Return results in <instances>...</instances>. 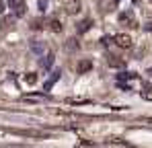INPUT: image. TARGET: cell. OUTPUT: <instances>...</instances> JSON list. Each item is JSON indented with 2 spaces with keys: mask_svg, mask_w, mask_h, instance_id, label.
<instances>
[{
  "mask_svg": "<svg viewBox=\"0 0 152 148\" xmlns=\"http://www.w3.org/2000/svg\"><path fill=\"white\" fill-rule=\"evenodd\" d=\"M115 43H117L119 48L127 49V48H132V37L126 35V33H119V35H115Z\"/></svg>",
  "mask_w": 152,
  "mask_h": 148,
  "instance_id": "obj_1",
  "label": "cell"
},
{
  "mask_svg": "<svg viewBox=\"0 0 152 148\" xmlns=\"http://www.w3.org/2000/svg\"><path fill=\"white\" fill-rule=\"evenodd\" d=\"M88 70H93V62L91 60H80L76 64V72L78 74H84V72H88Z\"/></svg>",
  "mask_w": 152,
  "mask_h": 148,
  "instance_id": "obj_2",
  "label": "cell"
},
{
  "mask_svg": "<svg viewBox=\"0 0 152 148\" xmlns=\"http://www.w3.org/2000/svg\"><path fill=\"white\" fill-rule=\"evenodd\" d=\"M107 64H109L111 68H124V66H126V62H124L119 56H107Z\"/></svg>",
  "mask_w": 152,
  "mask_h": 148,
  "instance_id": "obj_3",
  "label": "cell"
},
{
  "mask_svg": "<svg viewBox=\"0 0 152 148\" xmlns=\"http://www.w3.org/2000/svg\"><path fill=\"white\" fill-rule=\"evenodd\" d=\"M91 25H93V21H91V19H84V21H80V23H78L76 31H78V33H86V31L91 29Z\"/></svg>",
  "mask_w": 152,
  "mask_h": 148,
  "instance_id": "obj_4",
  "label": "cell"
},
{
  "mask_svg": "<svg viewBox=\"0 0 152 148\" xmlns=\"http://www.w3.org/2000/svg\"><path fill=\"white\" fill-rule=\"evenodd\" d=\"M60 74H62V72H53V74H51V76H50V80H48V82L43 84V91H50L51 86H53V82H56V80L60 78Z\"/></svg>",
  "mask_w": 152,
  "mask_h": 148,
  "instance_id": "obj_5",
  "label": "cell"
},
{
  "mask_svg": "<svg viewBox=\"0 0 152 148\" xmlns=\"http://www.w3.org/2000/svg\"><path fill=\"white\" fill-rule=\"evenodd\" d=\"M53 60H56V56H53V53H48V56H45V60H43V62H41V66H43V68H45V70H48V68H51V64H53Z\"/></svg>",
  "mask_w": 152,
  "mask_h": 148,
  "instance_id": "obj_6",
  "label": "cell"
},
{
  "mask_svg": "<svg viewBox=\"0 0 152 148\" xmlns=\"http://www.w3.org/2000/svg\"><path fill=\"white\" fill-rule=\"evenodd\" d=\"M68 12H70V15L80 12V2H70V4H68Z\"/></svg>",
  "mask_w": 152,
  "mask_h": 148,
  "instance_id": "obj_7",
  "label": "cell"
},
{
  "mask_svg": "<svg viewBox=\"0 0 152 148\" xmlns=\"http://www.w3.org/2000/svg\"><path fill=\"white\" fill-rule=\"evenodd\" d=\"M50 29L53 31V33H58V31H62V23H60L58 19H53V21L50 23Z\"/></svg>",
  "mask_w": 152,
  "mask_h": 148,
  "instance_id": "obj_8",
  "label": "cell"
},
{
  "mask_svg": "<svg viewBox=\"0 0 152 148\" xmlns=\"http://www.w3.org/2000/svg\"><path fill=\"white\" fill-rule=\"evenodd\" d=\"M25 82H27V84H35V82H37V76H35L33 72H29L25 76Z\"/></svg>",
  "mask_w": 152,
  "mask_h": 148,
  "instance_id": "obj_9",
  "label": "cell"
},
{
  "mask_svg": "<svg viewBox=\"0 0 152 148\" xmlns=\"http://www.w3.org/2000/svg\"><path fill=\"white\" fill-rule=\"evenodd\" d=\"M66 48L70 49V51H74V49H78V41H76V39H68V43H66Z\"/></svg>",
  "mask_w": 152,
  "mask_h": 148,
  "instance_id": "obj_10",
  "label": "cell"
},
{
  "mask_svg": "<svg viewBox=\"0 0 152 148\" xmlns=\"http://www.w3.org/2000/svg\"><path fill=\"white\" fill-rule=\"evenodd\" d=\"M31 48L35 49L37 53H43V48H41V43H39V41H33V43H31Z\"/></svg>",
  "mask_w": 152,
  "mask_h": 148,
  "instance_id": "obj_11",
  "label": "cell"
},
{
  "mask_svg": "<svg viewBox=\"0 0 152 148\" xmlns=\"http://www.w3.org/2000/svg\"><path fill=\"white\" fill-rule=\"evenodd\" d=\"M25 0H8V4H10V8H17L19 4H23Z\"/></svg>",
  "mask_w": 152,
  "mask_h": 148,
  "instance_id": "obj_12",
  "label": "cell"
},
{
  "mask_svg": "<svg viewBox=\"0 0 152 148\" xmlns=\"http://www.w3.org/2000/svg\"><path fill=\"white\" fill-rule=\"evenodd\" d=\"M45 6H48V2H45V0H41V2H39V8H41V10H45Z\"/></svg>",
  "mask_w": 152,
  "mask_h": 148,
  "instance_id": "obj_13",
  "label": "cell"
}]
</instances>
